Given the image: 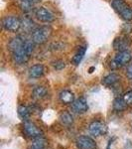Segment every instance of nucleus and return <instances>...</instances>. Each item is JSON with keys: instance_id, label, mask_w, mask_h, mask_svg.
<instances>
[{"instance_id": "obj_11", "label": "nucleus", "mask_w": 132, "mask_h": 149, "mask_svg": "<svg viewBox=\"0 0 132 149\" xmlns=\"http://www.w3.org/2000/svg\"><path fill=\"white\" fill-rule=\"evenodd\" d=\"M72 109L76 112V113H85L88 111V105L86 102V100L85 97H80L76 100L75 102L72 103Z\"/></svg>"}, {"instance_id": "obj_17", "label": "nucleus", "mask_w": 132, "mask_h": 149, "mask_svg": "<svg viewBox=\"0 0 132 149\" xmlns=\"http://www.w3.org/2000/svg\"><path fill=\"white\" fill-rule=\"evenodd\" d=\"M47 95H48V91L44 86H37L33 91V97L35 100H43V98L47 97Z\"/></svg>"}, {"instance_id": "obj_16", "label": "nucleus", "mask_w": 132, "mask_h": 149, "mask_svg": "<svg viewBox=\"0 0 132 149\" xmlns=\"http://www.w3.org/2000/svg\"><path fill=\"white\" fill-rule=\"evenodd\" d=\"M119 79H120V78H119L118 74L112 73V74H107V76L105 77L104 80H102V84H104V86H113L115 84L119 81Z\"/></svg>"}, {"instance_id": "obj_12", "label": "nucleus", "mask_w": 132, "mask_h": 149, "mask_svg": "<svg viewBox=\"0 0 132 149\" xmlns=\"http://www.w3.org/2000/svg\"><path fill=\"white\" fill-rule=\"evenodd\" d=\"M21 28L25 33H32L37 27H35V23L29 16H24L21 19Z\"/></svg>"}, {"instance_id": "obj_13", "label": "nucleus", "mask_w": 132, "mask_h": 149, "mask_svg": "<svg viewBox=\"0 0 132 149\" xmlns=\"http://www.w3.org/2000/svg\"><path fill=\"white\" fill-rule=\"evenodd\" d=\"M44 73H45V68H44V66L41 64H36L34 66L31 67L30 70H29V76L34 79L42 77L43 74H44Z\"/></svg>"}, {"instance_id": "obj_4", "label": "nucleus", "mask_w": 132, "mask_h": 149, "mask_svg": "<svg viewBox=\"0 0 132 149\" xmlns=\"http://www.w3.org/2000/svg\"><path fill=\"white\" fill-rule=\"evenodd\" d=\"M131 59H132V56H131V53L129 51L117 52L114 59L112 60L111 63H110V67H111L112 69H119V68H121V67L130 63Z\"/></svg>"}, {"instance_id": "obj_23", "label": "nucleus", "mask_w": 132, "mask_h": 149, "mask_svg": "<svg viewBox=\"0 0 132 149\" xmlns=\"http://www.w3.org/2000/svg\"><path fill=\"white\" fill-rule=\"evenodd\" d=\"M24 48H25V51L26 53L31 57L32 55L33 51H34V48H35V43L34 41L32 39H25V43H24Z\"/></svg>"}, {"instance_id": "obj_22", "label": "nucleus", "mask_w": 132, "mask_h": 149, "mask_svg": "<svg viewBox=\"0 0 132 149\" xmlns=\"http://www.w3.org/2000/svg\"><path fill=\"white\" fill-rule=\"evenodd\" d=\"M45 147H46V140L43 137L34 138V141L31 145V149H45Z\"/></svg>"}, {"instance_id": "obj_2", "label": "nucleus", "mask_w": 132, "mask_h": 149, "mask_svg": "<svg viewBox=\"0 0 132 149\" xmlns=\"http://www.w3.org/2000/svg\"><path fill=\"white\" fill-rule=\"evenodd\" d=\"M52 35V28L50 26H41V27H37L31 33V37L32 40L34 41L35 44L42 45L46 43L48 39L51 37Z\"/></svg>"}, {"instance_id": "obj_10", "label": "nucleus", "mask_w": 132, "mask_h": 149, "mask_svg": "<svg viewBox=\"0 0 132 149\" xmlns=\"http://www.w3.org/2000/svg\"><path fill=\"white\" fill-rule=\"evenodd\" d=\"M76 146L79 149H97V144L94 140L90 136H80L76 139Z\"/></svg>"}, {"instance_id": "obj_28", "label": "nucleus", "mask_w": 132, "mask_h": 149, "mask_svg": "<svg viewBox=\"0 0 132 149\" xmlns=\"http://www.w3.org/2000/svg\"><path fill=\"white\" fill-rule=\"evenodd\" d=\"M30 2H32L33 4H35V3H37V2H39L40 0H29Z\"/></svg>"}, {"instance_id": "obj_21", "label": "nucleus", "mask_w": 132, "mask_h": 149, "mask_svg": "<svg viewBox=\"0 0 132 149\" xmlns=\"http://www.w3.org/2000/svg\"><path fill=\"white\" fill-rule=\"evenodd\" d=\"M17 1H18V4H19V6H20V8L22 11L28 13V12L33 10V6H34V4H33L32 2L29 1V0H17Z\"/></svg>"}, {"instance_id": "obj_8", "label": "nucleus", "mask_w": 132, "mask_h": 149, "mask_svg": "<svg viewBox=\"0 0 132 149\" xmlns=\"http://www.w3.org/2000/svg\"><path fill=\"white\" fill-rule=\"evenodd\" d=\"M23 129L25 134L29 137H32V138H37V137H42L43 135V132L42 130L38 127L37 125H35L33 122L26 120L24 122V125H23Z\"/></svg>"}, {"instance_id": "obj_25", "label": "nucleus", "mask_w": 132, "mask_h": 149, "mask_svg": "<svg viewBox=\"0 0 132 149\" xmlns=\"http://www.w3.org/2000/svg\"><path fill=\"white\" fill-rule=\"evenodd\" d=\"M123 98L124 100L126 102L127 104H132V91H129V92H127L125 95H123Z\"/></svg>"}, {"instance_id": "obj_1", "label": "nucleus", "mask_w": 132, "mask_h": 149, "mask_svg": "<svg viewBox=\"0 0 132 149\" xmlns=\"http://www.w3.org/2000/svg\"><path fill=\"white\" fill-rule=\"evenodd\" d=\"M24 43L25 39L22 36H16L12 38L8 44V49L12 54V60L17 65L26 64L30 59V56L25 51Z\"/></svg>"}, {"instance_id": "obj_3", "label": "nucleus", "mask_w": 132, "mask_h": 149, "mask_svg": "<svg viewBox=\"0 0 132 149\" xmlns=\"http://www.w3.org/2000/svg\"><path fill=\"white\" fill-rule=\"evenodd\" d=\"M112 7L121 16L122 19H124L125 21L132 20V9L123 0H113L112 1Z\"/></svg>"}, {"instance_id": "obj_7", "label": "nucleus", "mask_w": 132, "mask_h": 149, "mask_svg": "<svg viewBox=\"0 0 132 149\" xmlns=\"http://www.w3.org/2000/svg\"><path fill=\"white\" fill-rule=\"evenodd\" d=\"M131 45V39L127 35H121L116 37L113 41V49L117 52L127 51Z\"/></svg>"}, {"instance_id": "obj_15", "label": "nucleus", "mask_w": 132, "mask_h": 149, "mask_svg": "<svg viewBox=\"0 0 132 149\" xmlns=\"http://www.w3.org/2000/svg\"><path fill=\"white\" fill-rule=\"evenodd\" d=\"M85 51H86V48L85 47H80L78 49V51L75 54V56L73 57L72 59V64H74L75 66H78L79 64L81 62V60L83 59L85 55Z\"/></svg>"}, {"instance_id": "obj_14", "label": "nucleus", "mask_w": 132, "mask_h": 149, "mask_svg": "<svg viewBox=\"0 0 132 149\" xmlns=\"http://www.w3.org/2000/svg\"><path fill=\"white\" fill-rule=\"evenodd\" d=\"M60 100L64 103V104H69L75 102V95L72 92H69L68 90H65L63 92L60 93L59 95Z\"/></svg>"}, {"instance_id": "obj_18", "label": "nucleus", "mask_w": 132, "mask_h": 149, "mask_svg": "<svg viewBox=\"0 0 132 149\" xmlns=\"http://www.w3.org/2000/svg\"><path fill=\"white\" fill-rule=\"evenodd\" d=\"M127 103L123 97H116L113 100V109L116 111H122L126 109Z\"/></svg>"}, {"instance_id": "obj_26", "label": "nucleus", "mask_w": 132, "mask_h": 149, "mask_svg": "<svg viewBox=\"0 0 132 149\" xmlns=\"http://www.w3.org/2000/svg\"><path fill=\"white\" fill-rule=\"evenodd\" d=\"M63 48H64V45L62 44V43L57 42V43H53L50 49H51L52 51H60V50H62Z\"/></svg>"}, {"instance_id": "obj_24", "label": "nucleus", "mask_w": 132, "mask_h": 149, "mask_svg": "<svg viewBox=\"0 0 132 149\" xmlns=\"http://www.w3.org/2000/svg\"><path fill=\"white\" fill-rule=\"evenodd\" d=\"M53 66H54V68L56 70L60 71V70H63L65 68L66 63H65L63 60H57V61H55L54 63H53Z\"/></svg>"}, {"instance_id": "obj_27", "label": "nucleus", "mask_w": 132, "mask_h": 149, "mask_svg": "<svg viewBox=\"0 0 132 149\" xmlns=\"http://www.w3.org/2000/svg\"><path fill=\"white\" fill-rule=\"evenodd\" d=\"M126 76H127V78H128L129 80H132V64L128 65V67H127Z\"/></svg>"}, {"instance_id": "obj_5", "label": "nucleus", "mask_w": 132, "mask_h": 149, "mask_svg": "<svg viewBox=\"0 0 132 149\" xmlns=\"http://www.w3.org/2000/svg\"><path fill=\"white\" fill-rule=\"evenodd\" d=\"M2 27L8 32L16 33L21 28V20L15 16H6L2 19Z\"/></svg>"}, {"instance_id": "obj_9", "label": "nucleus", "mask_w": 132, "mask_h": 149, "mask_svg": "<svg viewBox=\"0 0 132 149\" xmlns=\"http://www.w3.org/2000/svg\"><path fill=\"white\" fill-rule=\"evenodd\" d=\"M88 131H90V133L92 134V135L97 137V136H101L106 133L107 127L104 122H101V121H93L90 124Z\"/></svg>"}, {"instance_id": "obj_19", "label": "nucleus", "mask_w": 132, "mask_h": 149, "mask_svg": "<svg viewBox=\"0 0 132 149\" xmlns=\"http://www.w3.org/2000/svg\"><path fill=\"white\" fill-rule=\"evenodd\" d=\"M60 121L63 124H65V125H71L74 121L73 115L68 111L62 112L61 115H60Z\"/></svg>"}, {"instance_id": "obj_20", "label": "nucleus", "mask_w": 132, "mask_h": 149, "mask_svg": "<svg viewBox=\"0 0 132 149\" xmlns=\"http://www.w3.org/2000/svg\"><path fill=\"white\" fill-rule=\"evenodd\" d=\"M18 114L23 120H28V118L31 115V110L29 107H25V105H20L18 107Z\"/></svg>"}, {"instance_id": "obj_6", "label": "nucleus", "mask_w": 132, "mask_h": 149, "mask_svg": "<svg viewBox=\"0 0 132 149\" xmlns=\"http://www.w3.org/2000/svg\"><path fill=\"white\" fill-rule=\"evenodd\" d=\"M34 16L40 22L43 23H51L55 20V16L50 10L45 7H37L34 9Z\"/></svg>"}]
</instances>
